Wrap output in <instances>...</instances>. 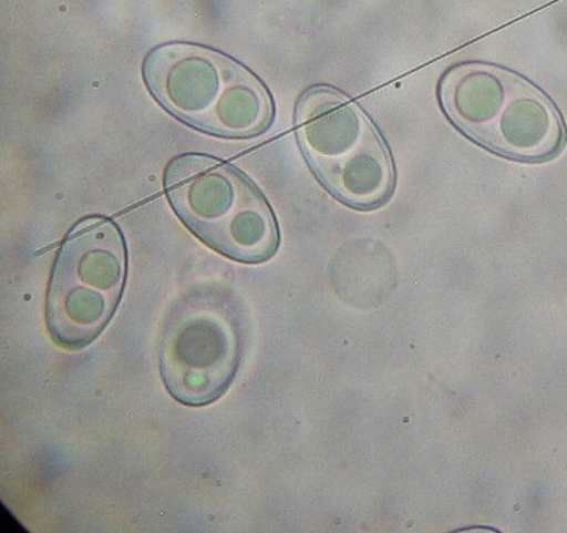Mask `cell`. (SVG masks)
Listing matches in <instances>:
<instances>
[{"mask_svg":"<svg viewBox=\"0 0 567 533\" xmlns=\"http://www.w3.org/2000/svg\"><path fill=\"white\" fill-rule=\"evenodd\" d=\"M243 349L239 311L215 297L177 304L161 341V375L172 398L202 408L221 398L236 378Z\"/></svg>","mask_w":567,"mask_h":533,"instance_id":"8992f818","label":"cell"},{"mask_svg":"<svg viewBox=\"0 0 567 533\" xmlns=\"http://www.w3.org/2000/svg\"><path fill=\"white\" fill-rule=\"evenodd\" d=\"M144 73L156 100L196 129L247 139L271 123L272 103L261 81L215 50L164 44L148 55Z\"/></svg>","mask_w":567,"mask_h":533,"instance_id":"7a4b0ae2","label":"cell"},{"mask_svg":"<svg viewBox=\"0 0 567 533\" xmlns=\"http://www.w3.org/2000/svg\"><path fill=\"white\" fill-rule=\"evenodd\" d=\"M440 96L445 113L481 145L519 161H545L565 142L558 110L513 71L483 63L455 65Z\"/></svg>","mask_w":567,"mask_h":533,"instance_id":"6da1fadb","label":"cell"},{"mask_svg":"<svg viewBox=\"0 0 567 533\" xmlns=\"http://www.w3.org/2000/svg\"><path fill=\"white\" fill-rule=\"evenodd\" d=\"M296 124L312 170L333 195L373 209L394 186L389 151L368 116L336 89L313 88L297 105Z\"/></svg>","mask_w":567,"mask_h":533,"instance_id":"277c9868","label":"cell"},{"mask_svg":"<svg viewBox=\"0 0 567 533\" xmlns=\"http://www.w3.org/2000/svg\"><path fill=\"white\" fill-rule=\"evenodd\" d=\"M166 191L182 222L223 256L261 263L277 252L275 215L236 167L207 155H184L169 165Z\"/></svg>","mask_w":567,"mask_h":533,"instance_id":"3957f363","label":"cell"},{"mask_svg":"<svg viewBox=\"0 0 567 533\" xmlns=\"http://www.w3.org/2000/svg\"><path fill=\"white\" fill-rule=\"evenodd\" d=\"M126 280V247L113 221L90 217L65 237L54 264L45 318L60 347L79 350L113 318Z\"/></svg>","mask_w":567,"mask_h":533,"instance_id":"5b68a950","label":"cell"}]
</instances>
